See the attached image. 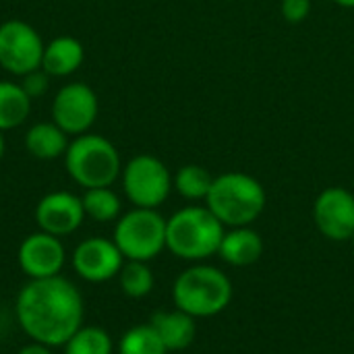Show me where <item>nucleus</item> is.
Masks as SVG:
<instances>
[{
	"label": "nucleus",
	"instance_id": "obj_1",
	"mask_svg": "<svg viewBox=\"0 0 354 354\" xmlns=\"http://www.w3.org/2000/svg\"><path fill=\"white\" fill-rule=\"evenodd\" d=\"M15 315L33 342L50 348L64 346L66 340L83 326V297L79 288L62 278L29 280L17 295Z\"/></svg>",
	"mask_w": 354,
	"mask_h": 354
},
{
	"label": "nucleus",
	"instance_id": "obj_2",
	"mask_svg": "<svg viewBox=\"0 0 354 354\" xmlns=\"http://www.w3.org/2000/svg\"><path fill=\"white\" fill-rule=\"evenodd\" d=\"M268 197L263 185L245 172H224L214 176L205 197L207 209L224 224V228L251 226L266 209Z\"/></svg>",
	"mask_w": 354,
	"mask_h": 354
},
{
	"label": "nucleus",
	"instance_id": "obj_3",
	"mask_svg": "<svg viewBox=\"0 0 354 354\" xmlns=\"http://www.w3.org/2000/svg\"><path fill=\"white\" fill-rule=\"evenodd\" d=\"M224 224L205 207L189 205L166 220V249L185 261H203L218 255Z\"/></svg>",
	"mask_w": 354,
	"mask_h": 354
},
{
	"label": "nucleus",
	"instance_id": "obj_4",
	"mask_svg": "<svg viewBox=\"0 0 354 354\" xmlns=\"http://www.w3.org/2000/svg\"><path fill=\"white\" fill-rule=\"evenodd\" d=\"M174 307L191 317H214L232 301V282L214 266H191L178 274L172 286Z\"/></svg>",
	"mask_w": 354,
	"mask_h": 354
},
{
	"label": "nucleus",
	"instance_id": "obj_5",
	"mask_svg": "<svg viewBox=\"0 0 354 354\" xmlns=\"http://www.w3.org/2000/svg\"><path fill=\"white\" fill-rule=\"evenodd\" d=\"M68 176L83 189L112 187L122 172L118 149L102 135L83 133L64 151Z\"/></svg>",
	"mask_w": 354,
	"mask_h": 354
},
{
	"label": "nucleus",
	"instance_id": "obj_6",
	"mask_svg": "<svg viewBox=\"0 0 354 354\" xmlns=\"http://www.w3.org/2000/svg\"><path fill=\"white\" fill-rule=\"evenodd\" d=\"M116 247L127 261H151L166 249V220L158 209L135 207L114 226Z\"/></svg>",
	"mask_w": 354,
	"mask_h": 354
},
{
	"label": "nucleus",
	"instance_id": "obj_7",
	"mask_svg": "<svg viewBox=\"0 0 354 354\" xmlns=\"http://www.w3.org/2000/svg\"><path fill=\"white\" fill-rule=\"evenodd\" d=\"M120 176L124 195L135 207H160L174 187L168 166L149 153H141L129 160L122 166Z\"/></svg>",
	"mask_w": 354,
	"mask_h": 354
},
{
	"label": "nucleus",
	"instance_id": "obj_8",
	"mask_svg": "<svg viewBox=\"0 0 354 354\" xmlns=\"http://www.w3.org/2000/svg\"><path fill=\"white\" fill-rule=\"evenodd\" d=\"M44 39L25 21L12 19L0 25V66L12 75L25 77L41 68Z\"/></svg>",
	"mask_w": 354,
	"mask_h": 354
},
{
	"label": "nucleus",
	"instance_id": "obj_9",
	"mask_svg": "<svg viewBox=\"0 0 354 354\" xmlns=\"http://www.w3.org/2000/svg\"><path fill=\"white\" fill-rule=\"evenodd\" d=\"M100 112L95 91L85 83H68L60 87L52 102V118L66 135L87 133Z\"/></svg>",
	"mask_w": 354,
	"mask_h": 354
},
{
	"label": "nucleus",
	"instance_id": "obj_10",
	"mask_svg": "<svg viewBox=\"0 0 354 354\" xmlns=\"http://www.w3.org/2000/svg\"><path fill=\"white\" fill-rule=\"evenodd\" d=\"M75 274L91 284H102L112 278H118L124 257L114 241L104 236H91L81 241L71 257Z\"/></svg>",
	"mask_w": 354,
	"mask_h": 354
},
{
	"label": "nucleus",
	"instance_id": "obj_11",
	"mask_svg": "<svg viewBox=\"0 0 354 354\" xmlns=\"http://www.w3.org/2000/svg\"><path fill=\"white\" fill-rule=\"evenodd\" d=\"M313 222L330 241H351L354 234V195L344 187L324 189L313 203Z\"/></svg>",
	"mask_w": 354,
	"mask_h": 354
},
{
	"label": "nucleus",
	"instance_id": "obj_12",
	"mask_svg": "<svg viewBox=\"0 0 354 354\" xmlns=\"http://www.w3.org/2000/svg\"><path fill=\"white\" fill-rule=\"evenodd\" d=\"M21 272L29 280H44L60 276L66 263V251L58 236L48 232H33L23 239L17 255Z\"/></svg>",
	"mask_w": 354,
	"mask_h": 354
},
{
	"label": "nucleus",
	"instance_id": "obj_13",
	"mask_svg": "<svg viewBox=\"0 0 354 354\" xmlns=\"http://www.w3.org/2000/svg\"><path fill=\"white\" fill-rule=\"evenodd\" d=\"M85 220V209L81 197L68 191H54L39 199L35 207V222L41 232L52 236H68L81 228Z\"/></svg>",
	"mask_w": 354,
	"mask_h": 354
},
{
	"label": "nucleus",
	"instance_id": "obj_14",
	"mask_svg": "<svg viewBox=\"0 0 354 354\" xmlns=\"http://www.w3.org/2000/svg\"><path fill=\"white\" fill-rule=\"evenodd\" d=\"M218 255L224 263L234 268H247L261 259L263 239L251 226H239L224 232Z\"/></svg>",
	"mask_w": 354,
	"mask_h": 354
},
{
	"label": "nucleus",
	"instance_id": "obj_15",
	"mask_svg": "<svg viewBox=\"0 0 354 354\" xmlns=\"http://www.w3.org/2000/svg\"><path fill=\"white\" fill-rule=\"evenodd\" d=\"M151 328L158 332V336L162 338L164 346L170 351H185L193 344L195 334H197V326H195V317H191L189 313L174 309V311H158L151 315Z\"/></svg>",
	"mask_w": 354,
	"mask_h": 354
},
{
	"label": "nucleus",
	"instance_id": "obj_16",
	"mask_svg": "<svg viewBox=\"0 0 354 354\" xmlns=\"http://www.w3.org/2000/svg\"><path fill=\"white\" fill-rule=\"evenodd\" d=\"M83 58H85L83 44L77 37L60 35V37H54L44 48L41 68L50 77H66V75H73L83 64Z\"/></svg>",
	"mask_w": 354,
	"mask_h": 354
},
{
	"label": "nucleus",
	"instance_id": "obj_17",
	"mask_svg": "<svg viewBox=\"0 0 354 354\" xmlns=\"http://www.w3.org/2000/svg\"><path fill=\"white\" fill-rule=\"evenodd\" d=\"M25 147L37 160H56L64 156L68 139L56 122H37L27 131Z\"/></svg>",
	"mask_w": 354,
	"mask_h": 354
},
{
	"label": "nucleus",
	"instance_id": "obj_18",
	"mask_svg": "<svg viewBox=\"0 0 354 354\" xmlns=\"http://www.w3.org/2000/svg\"><path fill=\"white\" fill-rule=\"evenodd\" d=\"M31 112V97L23 85L0 81V131L15 129L27 120Z\"/></svg>",
	"mask_w": 354,
	"mask_h": 354
},
{
	"label": "nucleus",
	"instance_id": "obj_19",
	"mask_svg": "<svg viewBox=\"0 0 354 354\" xmlns=\"http://www.w3.org/2000/svg\"><path fill=\"white\" fill-rule=\"evenodd\" d=\"M83 209L85 218H91L93 222H114L120 218V197L110 187H97V189H85L83 197Z\"/></svg>",
	"mask_w": 354,
	"mask_h": 354
},
{
	"label": "nucleus",
	"instance_id": "obj_20",
	"mask_svg": "<svg viewBox=\"0 0 354 354\" xmlns=\"http://www.w3.org/2000/svg\"><path fill=\"white\" fill-rule=\"evenodd\" d=\"M214 176L197 164H187L183 168H178V172L172 176V185L176 189V193L189 201H205L209 189H212Z\"/></svg>",
	"mask_w": 354,
	"mask_h": 354
},
{
	"label": "nucleus",
	"instance_id": "obj_21",
	"mask_svg": "<svg viewBox=\"0 0 354 354\" xmlns=\"http://www.w3.org/2000/svg\"><path fill=\"white\" fill-rule=\"evenodd\" d=\"M112 351L110 334L97 326H81L64 344V354H112Z\"/></svg>",
	"mask_w": 354,
	"mask_h": 354
},
{
	"label": "nucleus",
	"instance_id": "obj_22",
	"mask_svg": "<svg viewBox=\"0 0 354 354\" xmlns=\"http://www.w3.org/2000/svg\"><path fill=\"white\" fill-rule=\"evenodd\" d=\"M120 290L129 299H145L153 290V272L147 261H124L118 272Z\"/></svg>",
	"mask_w": 354,
	"mask_h": 354
},
{
	"label": "nucleus",
	"instance_id": "obj_23",
	"mask_svg": "<svg viewBox=\"0 0 354 354\" xmlns=\"http://www.w3.org/2000/svg\"><path fill=\"white\" fill-rule=\"evenodd\" d=\"M118 354H168V348L151 324H143L122 334L118 340Z\"/></svg>",
	"mask_w": 354,
	"mask_h": 354
},
{
	"label": "nucleus",
	"instance_id": "obj_24",
	"mask_svg": "<svg viewBox=\"0 0 354 354\" xmlns=\"http://www.w3.org/2000/svg\"><path fill=\"white\" fill-rule=\"evenodd\" d=\"M280 12L288 23H303L311 15V0H282Z\"/></svg>",
	"mask_w": 354,
	"mask_h": 354
},
{
	"label": "nucleus",
	"instance_id": "obj_25",
	"mask_svg": "<svg viewBox=\"0 0 354 354\" xmlns=\"http://www.w3.org/2000/svg\"><path fill=\"white\" fill-rule=\"evenodd\" d=\"M48 77H50V75H48L44 68H37V71L25 75L21 85H23V89L27 91V95L33 100V97H39V95L46 93V89H48Z\"/></svg>",
	"mask_w": 354,
	"mask_h": 354
},
{
	"label": "nucleus",
	"instance_id": "obj_26",
	"mask_svg": "<svg viewBox=\"0 0 354 354\" xmlns=\"http://www.w3.org/2000/svg\"><path fill=\"white\" fill-rule=\"evenodd\" d=\"M17 354H52V348L46 346V344H39V342H33L31 340L29 344H25Z\"/></svg>",
	"mask_w": 354,
	"mask_h": 354
},
{
	"label": "nucleus",
	"instance_id": "obj_27",
	"mask_svg": "<svg viewBox=\"0 0 354 354\" xmlns=\"http://www.w3.org/2000/svg\"><path fill=\"white\" fill-rule=\"evenodd\" d=\"M338 6H344V8H354V0H334Z\"/></svg>",
	"mask_w": 354,
	"mask_h": 354
},
{
	"label": "nucleus",
	"instance_id": "obj_28",
	"mask_svg": "<svg viewBox=\"0 0 354 354\" xmlns=\"http://www.w3.org/2000/svg\"><path fill=\"white\" fill-rule=\"evenodd\" d=\"M4 151H6V141L2 137V131H0V160L4 158Z\"/></svg>",
	"mask_w": 354,
	"mask_h": 354
},
{
	"label": "nucleus",
	"instance_id": "obj_29",
	"mask_svg": "<svg viewBox=\"0 0 354 354\" xmlns=\"http://www.w3.org/2000/svg\"><path fill=\"white\" fill-rule=\"evenodd\" d=\"M351 241H353V245H354V234H353V239H351Z\"/></svg>",
	"mask_w": 354,
	"mask_h": 354
}]
</instances>
